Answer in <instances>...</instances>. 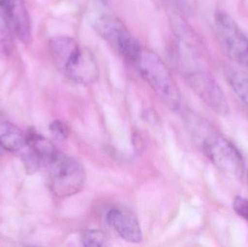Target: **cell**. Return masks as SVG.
Returning <instances> with one entry per match:
<instances>
[{
	"mask_svg": "<svg viewBox=\"0 0 248 247\" xmlns=\"http://www.w3.org/2000/svg\"><path fill=\"white\" fill-rule=\"evenodd\" d=\"M48 49L55 66L71 81L89 85L99 78L100 71L94 55L73 38L55 36L49 41Z\"/></svg>",
	"mask_w": 248,
	"mask_h": 247,
	"instance_id": "6da1fadb",
	"label": "cell"
},
{
	"mask_svg": "<svg viewBox=\"0 0 248 247\" xmlns=\"http://www.w3.org/2000/svg\"><path fill=\"white\" fill-rule=\"evenodd\" d=\"M185 121L194 141L216 166L232 175L242 174L243 158L231 142L215 133L206 122L194 113H185Z\"/></svg>",
	"mask_w": 248,
	"mask_h": 247,
	"instance_id": "7a4b0ae2",
	"label": "cell"
},
{
	"mask_svg": "<svg viewBox=\"0 0 248 247\" xmlns=\"http://www.w3.org/2000/svg\"><path fill=\"white\" fill-rule=\"evenodd\" d=\"M133 65L169 108L179 110L182 102L179 88L170 70L157 54L142 46Z\"/></svg>",
	"mask_w": 248,
	"mask_h": 247,
	"instance_id": "3957f363",
	"label": "cell"
},
{
	"mask_svg": "<svg viewBox=\"0 0 248 247\" xmlns=\"http://www.w3.org/2000/svg\"><path fill=\"white\" fill-rule=\"evenodd\" d=\"M201 59L199 57H186L176 65L195 94L218 114L227 116L230 107L226 96Z\"/></svg>",
	"mask_w": 248,
	"mask_h": 247,
	"instance_id": "277c9868",
	"label": "cell"
},
{
	"mask_svg": "<svg viewBox=\"0 0 248 247\" xmlns=\"http://www.w3.org/2000/svg\"><path fill=\"white\" fill-rule=\"evenodd\" d=\"M92 26L124 59L132 65L134 63L142 45L118 16L108 10H102L93 16Z\"/></svg>",
	"mask_w": 248,
	"mask_h": 247,
	"instance_id": "5b68a950",
	"label": "cell"
},
{
	"mask_svg": "<svg viewBox=\"0 0 248 247\" xmlns=\"http://www.w3.org/2000/svg\"><path fill=\"white\" fill-rule=\"evenodd\" d=\"M51 191L60 198L75 195L85 186L87 175L84 167L77 160L58 152L45 165Z\"/></svg>",
	"mask_w": 248,
	"mask_h": 247,
	"instance_id": "8992f818",
	"label": "cell"
},
{
	"mask_svg": "<svg viewBox=\"0 0 248 247\" xmlns=\"http://www.w3.org/2000/svg\"><path fill=\"white\" fill-rule=\"evenodd\" d=\"M216 36L224 55L248 69V38L235 20L225 11L218 10L214 17Z\"/></svg>",
	"mask_w": 248,
	"mask_h": 247,
	"instance_id": "52a82bcc",
	"label": "cell"
},
{
	"mask_svg": "<svg viewBox=\"0 0 248 247\" xmlns=\"http://www.w3.org/2000/svg\"><path fill=\"white\" fill-rule=\"evenodd\" d=\"M0 12L12 33L23 43H30L31 23L24 0H0Z\"/></svg>",
	"mask_w": 248,
	"mask_h": 247,
	"instance_id": "ba28073f",
	"label": "cell"
},
{
	"mask_svg": "<svg viewBox=\"0 0 248 247\" xmlns=\"http://www.w3.org/2000/svg\"><path fill=\"white\" fill-rule=\"evenodd\" d=\"M106 220L109 226L124 240L131 243H139L142 239L140 224L131 215L119 209H112L107 213Z\"/></svg>",
	"mask_w": 248,
	"mask_h": 247,
	"instance_id": "9c48e42d",
	"label": "cell"
},
{
	"mask_svg": "<svg viewBox=\"0 0 248 247\" xmlns=\"http://www.w3.org/2000/svg\"><path fill=\"white\" fill-rule=\"evenodd\" d=\"M0 145L4 150L19 152L26 145V135L13 123L0 120Z\"/></svg>",
	"mask_w": 248,
	"mask_h": 247,
	"instance_id": "30bf717a",
	"label": "cell"
},
{
	"mask_svg": "<svg viewBox=\"0 0 248 247\" xmlns=\"http://www.w3.org/2000/svg\"><path fill=\"white\" fill-rule=\"evenodd\" d=\"M25 135L26 145L39 155L42 165H46L59 152L50 141L35 131L34 129H29Z\"/></svg>",
	"mask_w": 248,
	"mask_h": 247,
	"instance_id": "8fae6325",
	"label": "cell"
},
{
	"mask_svg": "<svg viewBox=\"0 0 248 247\" xmlns=\"http://www.w3.org/2000/svg\"><path fill=\"white\" fill-rule=\"evenodd\" d=\"M230 82L236 95L248 108V74L242 71L233 73Z\"/></svg>",
	"mask_w": 248,
	"mask_h": 247,
	"instance_id": "7c38bea8",
	"label": "cell"
},
{
	"mask_svg": "<svg viewBox=\"0 0 248 247\" xmlns=\"http://www.w3.org/2000/svg\"><path fill=\"white\" fill-rule=\"evenodd\" d=\"M19 153L27 174H33L39 170L42 165L40 158L31 146L26 144Z\"/></svg>",
	"mask_w": 248,
	"mask_h": 247,
	"instance_id": "4fadbf2b",
	"label": "cell"
},
{
	"mask_svg": "<svg viewBox=\"0 0 248 247\" xmlns=\"http://www.w3.org/2000/svg\"><path fill=\"white\" fill-rule=\"evenodd\" d=\"M106 235L97 229L85 231L81 235V243L87 247H100L106 245Z\"/></svg>",
	"mask_w": 248,
	"mask_h": 247,
	"instance_id": "5bb4252c",
	"label": "cell"
},
{
	"mask_svg": "<svg viewBox=\"0 0 248 247\" xmlns=\"http://www.w3.org/2000/svg\"><path fill=\"white\" fill-rule=\"evenodd\" d=\"M49 131L53 137L58 141H65L69 136V129L68 126L59 120L52 121L49 125Z\"/></svg>",
	"mask_w": 248,
	"mask_h": 247,
	"instance_id": "9a60e30c",
	"label": "cell"
},
{
	"mask_svg": "<svg viewBox=\"0 0 248 247\" xmlns=\"http://www.w3.org/2000/svg\"><path fill=\"white\" fill-rule=\"evenodd\" d=\"M11 30L3 15L0 12V46L3 49L8 46L11 36Z\"/></svg>",
	"mask_w": 248,
	"mask_h": 247,
	"instance_id": "2e32d148",
	"label": "cell"
},
{
	"mask_svg": "<svg viewBox=\"0 0 248 247\" xmlns=\"http://www.w3.org/2000/svg\"><path fill=\"white\" fill-rule=\"evenodd\" d=\"M234 211L248 221V200L242 197H237L233 203Z\"/></svg>",
	"mask_w": 248,
	"mask_h": 247,
	"instance_id": "e0dca14e",
	"label": "cell"
},
{
	"mask_svg": "<svg viewBox=\"0 0 248 247\" xmlns=\"http://www.w3.org/2000/svg\"><path fill=\"white\" fill-rule=\"evenodd\" d=\"M4 148L2 147V146H1V145H0V155H2L3 153H4Z\"/></svg>",
	"mask_w": 248,
	"mask_h": 247,
	"instance_id": "ac0fdd59",
	"label": "cell"
},
{
	"mask_svg": "<svg viewBox=\"0 0 248 247\" xmlns=\"http://www.w3.org/2000/svg\"></svg>",
	"mask_w": 248,
	"mask_h": 247,
	"instance_id": "d6986e66",
	"label": "cell"
}]
</instances>
